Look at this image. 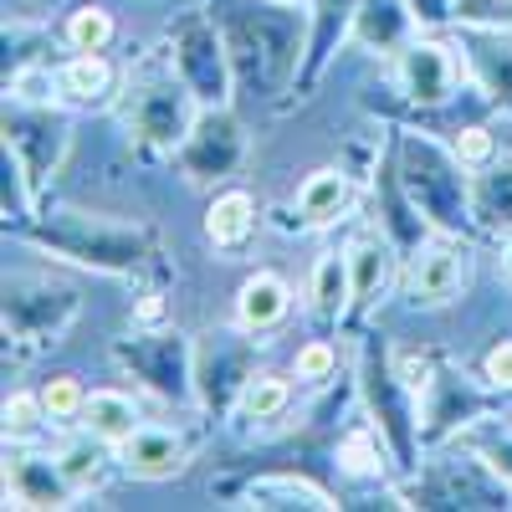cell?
Instances as JSON below:
<instances>
[{"mask_svg": "<svg viewBox=\"0 0 512 512\" xmlns=\"http://www.w3.org/2000/svg\"><path fill=\"white\" fill-rule=\"evenodd\" d=\"M344 461H349V472H369V441H344Z\"/></svg>", "mask_w": 512, "mask_h": 512, "instance_id": "d6986e66", "label": "cell"}, {"mask_svg": "<svg viewBox=\"0 0 512 512\" xmlns=\"http://www.w3.org/2000/svg\"><path fill=\"white\" fill-rule=\"evenodd\" d=\"M282 405H287V379H282V374H256V379H246V390H241V415H246V420H272Z\"/></svg>", "mask_w": 512, "mask_h": 512, "instance_id": "7c38bea8", "label": "cell"}, {"mask_svg": "<svg viewBox=\"0 0 512 512\" xmlns=\"http://www.w3.org/2000/svg\"><path fill=\"white\" fill-rule=\"evenodd\" d=\"M57 88H62L67 98H77V103H93V98H103V93L113 88V67H108L98 52H77V57L57 72Z\"/></svg>", "mask_w": 512, "mask_h": 512, "instance_id": "8fae6325", "label": "cell"}, {"mask_svg": "<svg viewBox=\"0 0 512 512\" xmlns=\"http://www.w3.org/2000/svg\"><path fill=\"white\" fill-rule=\"evenodd\" d=\"M123 466H128V477H144V482H164V477H180L185 472V441L175 431H159V425H139L134 436H128L123 446Z\"/></svg>", "mask_w": 512, "mask_h": 512, "instance_id": "6da1fadb", "label": "cell"}, {"mask_svg": "<svg viewBox=\"0 0 512 512\" xmlns=\"http://www.w3.org/2000/svg\"><path fill=\"white\" fill-rule=\"evenodd\" d=\"M338 369V354H333V344H323V338H318V344H303V349H297V359H292V374L297 379H328Z\"/></svg>", "mask_w": 512, "mask_h": 512, "instance_id": "2e32d148", "label": "cell"}, {"mask_svg": "<svg viewBox=\"0 0 512 512\" xmlns=\"http://www.w3.org/2000/svg\"><path fill=\"white\" fill-rule=\"evenodd\" d=\"M349 282H354V303H374L390 282V251L374 246V241H354L349 251Z\"/></svg>", "mask_w": 512, "mask_h": 512, "instance_id": "30bf717a", "label": "cell"}, {"mask_svg": "<svg viewBox=\"0 0 512 512\" xmlns=\"http://www.w3.org/2000/svg\"><path fill=\"white\" fill-rule=\"evenodd\" d=\"M456 154H461L466 164H482V159L492 154V134H487V128H466L461 144H456Z\"/></svg>", "mask_w": 512, "mask_h": 512, "instance_id": "ac0fdd59", "label": "cell"}, {"mask_svg": "<svg viewBox=\"0 0 512 512\" xmlns=\"http://www.w3.org/2000/svg\"><path fill=\"white\" fill-rule=\"evenodd\" d=\"M502 267H507V277H512V246L502 251Z\"/></svg>", "mask_w": 512, "mask_h": 512, "instance_id": "ffe728a7", "label": "cell"}, {"mask_svg": "<svg viewBox=\"0 0 512 512\" xmlns=\"http://www.w3.org/2000/svg\"><path fill=\"white\" fill-rule=\"evenodd\" d=\"M400 82L415 103H446L456 88V62L436 41H410L400 52Z\"/></svg>", "mask_w": 512, "mask_h": 512, "instance_id": "7a4b0ae2", "label": "cell"}, {"mask_svg": "<svg viewBox=\"0 0 512 512\" xmlns=\"http://www.w3.org/2000/svg\"><path fill=\"white\" fill-rule=\"evenodd\" d=\"M287 308H292V292H287V282H282L277 272H256V277H246L241 292H236V323H241L246 333L277 328V323L287 318Z\"/></svg>", "mask_w": 512, "mask_h": 512, "instance_id": "277c9868", "label": "cell"}, {"mask_svg": "<svg viewBox=\"0 0 512 512\" xmlns=\"http://www.w3.org/2000/svg\"><path fill=\"white\" fill-rule=\"evenodd\" d=\"M349 205H354V185L344 169H313L303 190H297V210H303L308 226H333Z\"/></svg>", "mask_w": 512, "mask_h": 512, "instance_id": "8992f818", "label": "cell"}, {"mask_svg": "<svg viewBox=\"0 0 512 512\" xmlns=\"http://www.w3.org/2000/svg\"><path fill=\"white\" fill-rule=\"evenodd\" d=\"M103 466H108V456H103V441L82 431V441L62 446V456H57V477L67 482V492H88V487H98Z\"/></svg>", "mask_w": 512, "mask_h": 512, "instance_id": "9c48e42d", "label": "cell"}, {"mask_svg": "<svg viewBox=\"0 0 512 512\" xmlns=\"http://www.w3.org/2000/svg\"><path fill=\"white\" fill-rule=\"evenodd\" d=\"M251 226H256V205H251L246 190H226L205 210V236L216 246H241L251 236Z\"/></svg>", "mask_w": 512, "mask_h": 512, "instance_id": "52a82bcc", "label": "cell"}, {"mask_svg": "<svg viewBox=\"0 0 512 512\" xmlns=\"http://www.w3.org/2000/svg\"><path fill=\"white\" fill-rule=\"evenodd\" d=\"M41 405H47V420H72L82 415V405H88V395H82V384L77 379H47L41 384Z\"/></svg>", "mask_w": 512, "mask_h": 512, "instance_id": "5bb4252c", "label": "cell"}, {"mask_svg": "<svg viewBox=\"0 0 512 512\" xmlns=\"http://www.w3.org/2000/svg\"><path fill=\"white\" fill-rule=\"evenodd\" d=\"M67 41L77 52H103L108 41H113V16L103 6H82L67 16Z\"/></svg>", "mask_w": 512, "mask_h": 512, "instance_id": "4fadbf2b", "label": "cell"}, {"mask_svg": "<svg viewBox=\"0 0 512 512\" xmlns=\"http://www.w3.org/2000/svg\"><path fill=\"white\" fill-rule=\"evenodd\" d=\"M482 374H487V384H492V390H512V338H502V344L487 354Z\"/></svg>", "mask_w": 512, "mask_h": 512, "instance_id": "e0dca14e", "label": "cell"}, {"mask_svg": "<svg viewBox=\"0 0 512 512\" xmlns=\"http://www.w3.org/2000/svg\"><path fill=\"white\" fill-rule=\"evenodd\" d=\"M308 297H313V313H318V318H338V313H344V303L354 297V282H349V256H338V251L318 256Z\"/></svg>", "mask_w": 512, "mask_h": 512, "instance_id": "ba28073f", "label": "cell"}, {"mask_svg": "<svg viewBox=\"0 0 512 512\" xmlns=\"http://www.w3.org/2000/svg\"><path fill=\"white\" fill-rule=\"evenodd\" d=\"M461 277H466V256L451 251V246H431V251H420L415 267H410V297L425 308H441L461 292Z\"/></svg>", "mask_w": 512, "mask_h": 512, "instance_id": "3957f363", "label": "cell"}, {"mask_svg": "<svg viewBox=\"0 0 512 512\" xmlns=\"http://www.w3.org/2000/svg\"><path fill=\"white\" fill-rule=\"evenodd\" d=\"M41 420H47V405H41V395H26V390H21V395L6 400V436H11V441H26Z\"/></svg>", "mask_w": 512, "mask_h": 512, "instance_id": "9a60e30c", "label": "cell"}, {"mask_svg": "<svg viewBox=\"0 0 512 512\" xmlns=\"http://www.w3.org/2000/svg\"><path fill=\"white\" fill-rule=\"evenodd\" d=\"M82 431L98 436L103 446H123L128 436L139 431V405L128 400L123 390H93L88 405H82Z\"/></svg>", "mask_w": 512, "mask_h": 512, "instance_id": "5b68a950", "label": "cell"}]
</instances>
